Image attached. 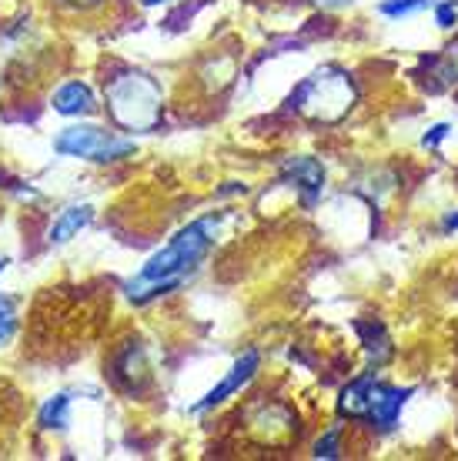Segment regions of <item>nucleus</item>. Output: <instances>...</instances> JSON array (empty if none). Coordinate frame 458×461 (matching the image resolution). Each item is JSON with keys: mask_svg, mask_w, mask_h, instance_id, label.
<instances>
[{"mask_svg": "<svg viewBox=\"0 0 458 461\" xmlns=\"http://www.w3.org/2000/svg\"><path fill=\"white\" fill-rule=\"evenodd\" d=\"M218 221L221 218L207 214V218L178 230L171 244L151 254L144 267L127 281V298L134 301V304H148V301L160 298V294H171L174 288H181L184 281L201 267L207 251H211L215 234H218Z\"/></svg>", "mask_w": 458, "mask_h": 461, "instance_id": "1", "label": "nucleus"}, {"mask_svg": "<svg viewBox=\"0 0 458 461\" xmlns=\"http://www.w3.org/2000/svg\"><path fill=\"white\" fill-rule=\"evenodd\" d=\"M107 114L127 134H148L160 124L164 114V94L160 84L148 70H121L104 87Z\"/></svg>", "mask_w": 458, "mask_h": 461, "instance_id": "2", "label": "nucleus"}, {"mask_svg": "<svg viewBox=\"0 0 458 461\" xmlns=\"http://www.w3.org/2000/svg\"><path fill=\"white\" fill-rule=\"evenodd\" d=\"M355 104V84H352V74H344L338 68H321L315 70L308 81L301 84L298 94L291 97V107H298L311 121H321V124H334L342 121Z\"/></svg>", "mask_w": 458, "mask_h": 461, "instance_id": "3", "label": "nucleus"}, {"mask_svg": "<svg viewBox=\"0 0 458 461\" xmlns=\"http://www.w3.org/2000/svg\"><path fill=\"white\" fill-rule=\"evenodd\" d=\"M54 150L60 158H78V161H121L134 154V140L117 138L114 131H107L101 124H70L54 138Z\"/></svg>", "mask_w": 458, "mask_h": 461, "instance_id": "4", "label": "nucleus"}, {"mask_svg": "<svg viewBox=\"0 0 458 461\" xmlns=\"http://www.w3.org/2000/svg\"><path fill=\"white\" fill-rule=\"evenodd\" d=\"M258 365H261V355H258V351H244V355H241L238 361L231 365L228 375H224V378H221L218 384H215V388H211V392H207L205 398H201V402H197L195 408H191V415L211 411V408H218V404H224L228 398H234V394H238L241 388H244V384H248V381L254 378V371H258Z\"/></svg>", "mask_w": 458, "mask_h": 461, "instance_id": "5", "label": "nucleus"}, {"mask_svg": "<svg viewBox=\"0 0 458 461\" xmlns=\"http://www.w3.org/2000/svg\"><path fill=\"white\" fill-rule=\"evenodd\" d=\"M408 398H412V388H391V384L371 381L365 418L371 421V425H379L381 431H389V428H395V421H398L401 408H405Z\"/></svg>", "mask_w": 458, "mask_h": 461, "instance_id": "6", "label": "nucleus"}, {"mask_svg": "<svg viewBox=\"0 0 458 461\" xmlns=\"http://www.w3.org/2000/svg\"><path fill=\"white\" fill-rule=\"evenodd\" d=\"M285 177L288 181H295V187L301 191V201L315 208V201L321 197L325 191V167H321L315 158H291L285 164Z\"/></svg>", "mask_w": 458, "mask_h": 461, "instance_id": "7", "label": "nucleus"}, {"mask_svg": "<svg viewBox=\"0 0 458 461\" xmlns=\"http://www.w3.org/2000/svg\"><path fill=\"white\" fill-rule=\"evenodd\" d=\"M50 107L60 117H91L97 111V97H94V91L84 81H68L54 91Z\"/></svg>", "mask_w": 458, "mask_h": 461, "instance_id": "8", "label": "nucleus"}, {"mask_svg": "<svg viewBox=\"0 0 458 461\" xmlns=\"http://www.w3.org/2000/svg\"><path fill=\"white\" fill-rule=\"evenodd\" d=\"M91 221H94L91 204H70V208H64L58 218H54V224H50V230H47V241L68 244L70 238H78L80 230L87 228Z\"/></svg>", "mask_w": 458, "mask_h": 461, "instance_id": "9", "label": "nucleus"}, {"mask_svg": "<svg viewBox=\"0 0 458 461\" xmlns=\"http://www.w3.org/2000/svg\"><path fill=\"white\" fill-rule=\"evenodd\" d=\"M68 421H70V394L68 392L50 394V398L41 404V411H37V425L44 428V431H64Z\"/></svg>", "mask_w": 458, "mask_h": 461, "instance_id": "10", "label": "nucleus"}, {"mask_svg": "<svg viewBox=\"0 0 458 461\" xmlns=\"http://www.w3.org/2000/svg\"><path fill=\"white\" fill-rule=\"evenodd\" d=\"M371 381H375V375H365V378L352 381L348 388L342 392V398H338V411L348 418H365V408H368V388H371Z\"/></svg>", "mask_w": 458, "mask_h": 461, "instance_id": "11", "label": "nucleus"}, {"mask_svg": "<svg viewBox=\"0 0 458 461\" xmlns=\"http://www.w3.org/2000/svg\"><path fill=\"white\" fill-rule=\"evenodd\" d=\"M315 458H342V425H332L315 441Z\"/></svg>", "mask_w": 458, "mask_h": 461, "instance_id": "12", "label": "nucleus"}, {"mask_svg": "<svg viewBox=\"0 0 458 461\" xmlns=\"http://www.w3.org/2000/svg\"><path fill=\"white\" fill-rule=\"evenodd\" d=\"M17 331V308L7 294H0V345H7Z\"/></svg>", "mask_w": 458, "mask_h": 461, "instance_id": "13", "label": "nucleus"}, {"mask_svg": "<svg viewBox=\"0 0 458 461\" xmlns=\"http://www.w3.org/2000/svg\"><path fill=\"white\" fill-rule=\"evenodd\" d=\"M432 0H381L379 11L385 14V17H408V14L415 11H425Z\"/></svg>", "mask_w": 458, "mask_h": 461, "instance_id": "14", "label": "nucleus"}, {"mask_svg": "<svg viewBox=\"0 0 458 461\" xmlns=\"http://www.w3.org/2000/svg\"><path fill=\"white\" fill-rule=\"evenodd\" d=\"M435 17H438V27H455V21H458L455 4H442L435 11Z\"/></svg>", "mask_w": 458, "mask_h": 461, "instance_id": "15", "label": "nucleus"}, {"mask_svg": "<svg viewBox=\"0 0 458 461\" xmlns=\"http://www.w3.org/2000/svg\"><path fill=\"white\" fill-rule=\"evenodd\" d=\"M445 134H448V124H438V127H432V134H425L422 144H425V148H435V144L445 138Z\"/></svg>", "mask_w": 458, "mask_h": 461, "instance_id": "16", "label": "nucleus"}, {"mask_svg": "<svg viewBox=\"0 0 458 461\" xmlns=\"http://www.w3.org/2000/svg\"><path fill=\"white\" fill-rule=\"evenodd\" d=\"M442 228H445V230H458V211L445 214V221H442Z\"/></svg>", "mask_w": 458, "mask_h": 461, "instance_id": "17", "label": "nucleus"}, {"mask_svg": "<svg viewBox=\"0 0 458 461\" xmlns=\"http://www.w3.org/2000/svg\"><path fill=\"white\" fill-rule=\"evenodd\" d=\"M318 4H325V7H348L352 0H318Z\"/></svg>", "mask_w": 458, "mask_h": 461, "instance_id": "18", "label": "nucleus"}, {"mask_svg": "<svg viewBox=\"0 0 458 461\" xmlns=\"http://www.w3.org/2000/svg\"><path fill=\"white\" fill-rule=\"evenodd\" d=\"M141 4H144V7H154V4H160V0H141Z\"/></svg>", "mask_w": 458, "mask_h": 461, "instance_id": "19", "label": "nucleus"}, {"mask_svg": "<svg viewBox=\"0 0 458 461\" xmlns=\"http://www.w3.org/2000/svg\"><path fill=\"white\" fill-rule=\"evenodd\" d=\"M0 271H4V261H0Z\"/></svg>", "mask_w": 458, "mask_h": 461, "instance_id": "20", "label": "nucleus"}]
</instances>
